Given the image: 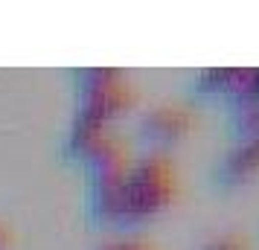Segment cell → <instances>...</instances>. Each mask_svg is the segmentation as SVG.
<instances>
[{
    "label": "cell",
    "instance_id": "1",
    "mask_svg": "<svg viewBox=\"0 0 259 250\" xmlns=\"http://www.w3.org/2000/svg\"><path fill=\"white\" fill-rule=\"evenodd\" d=\"M172 198H175V169L160 152H152L125 172L119 224H134L140 218L160 213Z\"/></svg>",
    "mask_w": 259,
    "mask_h": 250
},
{
    "label": "cell",
    "instance_id": "2",
    "mask_svg": "<svg viewBox=\"0 0 259 250\" xmlns=\"http://www.w3.org/2000/svg\"><path fill=\"white\" fill-rule=\"evenodd\" d=\"M76 90H79L76 114H84V117L96 119L102 125H105V119L128 111L131 102H134V93L119 79V73L105 70V67L76 73Z\"/></svg>",
    "mask_w": 259,
    "mask_h": 250
},
{
    "label": "cell",
    "instance_id": "3",
    "mask_svg": "<svg viewBox=\"0 0 259 250\" xmlns=\"http://www.w3.org/2000/svg\"><path fill=\"white\" fill-rule=\"evenodd\" d=\"M195 125V119L187 108L181 105H157L146 111L140 119V137L143 143L154 145V148H166V145L178 143L181 137H187Z\"/></svg>",
    "mask_w": 259,
    "mask_h": 250
},
{
    "label": "cell",
    "instance_id": "4",
    "mask_svg": "<svg viewBox=\"0 0 259 250\" xmlns=\"http://www.w3.org/2000/svg\"><path fill=\"white\" fill-rule=\"evenodd\" d=\"M259 172V140H247V143H236L224 160L215 166V183L224 189L242 186Z\"/></svg>",
    "mask_w": 259,
    "mask_h": 250
},
{
    "label": "cell",
    "instance_id": "5",
    "mask_svg": "<svg viewBox=\"0 0 259 250\" xmlns=\"http://www.w3.org/2000/svg\"><path fill=\"white\" fill-rule=\"evenodd\" d=\"M204 250H247V238L230 233V236H222V238H215V241H210Z\"/></svg>",
    "mask_w": 259,
    "mask_h": 250
},
{
    "label": "cell",
    "instance_id": "6",
    "mask_svg": "<svg viewBox=\"0 0 259 250\" xmlns=\"http://www.w3.org/2000/svg\"><path fill=\"white\" fill-rule=\"evenodd\" d=\"M99 250H152V247L143 244V241H114V244H105Z\"/></svg>",
    "mask_w": 259,
    "mask_h": 250
},
{
    "label": "cell",
    "instance_id": "7",
    "mask_svg": "<svg viewBox=\"0 0 259 250\" xmlns=\"http://www.w3.org/2000/svg\"><path fill=\"white\" fill-rule=\"evenodd\" d=\"M6 241H9V233H6V227L0 224V250H6Z\"/></svg>",
    "mask_w": 259,
    "mask_h": 250
}]
</instances>
